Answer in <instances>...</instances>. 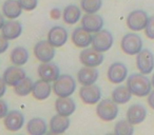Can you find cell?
Masks as SVG:
<instances>
[{"label":"cell","mask_w":154,"mask_h":135,"mask_svg":"<svg viewBox=\"0 0 154 135\" xmlns=\"http://www.w3.org/2000/svg\"><path fill=\"white\" fill-rule=\"evenodd\" d=\"M127 87L133 95L137 97H145L151 92L152 82L145 74L134 73L131 74L127 79Z\"/></svg>","instance_id":"obj_1"},{"label":"cell","mask_w":154,"mask_h":135,"mask_svg":"<svg viewBox=\"0 0 154 135\" xmlns=\"http://www.w3.org/2000/svg\"><path fill=\"white\" fill-rule=\"evenodd\" d=\"M76 89V82L71 75H60L54 81L53 90L58 97H69L74 93Z\"/></svg>","instance_id":"obj_2"},{"label":"cell","mask_w":154,"mask_h":135,"mask_svg":"<svg viewBox=\"0 0 154 135\" xmlns=\"http://www.w3.org/2000/svg\"><path fill=\"white\" fill-rule=\"evenodd\" d=\"M97 116L103 121H112L118 115L117 103L113 99H103L100 100L96 108Z\"/></svg>","instance_id":"obj_3"},{"label":"cell","mask_w":154,"mask_h":135,"mask_svg":"<svg viewBox=\"0 0 154 135\" xmlns=\"http://www.w3.org/2000/svg\"><path fill=\"white\" fill-rule=\"evenodd\" d=\"M120 47L124 53L127 55H137L143 50V40L139 37V35L135 33H129L126 34L122 39Z\"/></svg>","instance_id":"obj_4"},{"label":"cell","mask_w":154,"mask_h":135,"mask_svg":"<svg viewBox=\"0 0 154 135\" xmlns=\"http://www.w3.org/2000/svg\"><path fill=\"white\" fill-rule=\"evenodd\" d=\"M148 14L143 10H135L131 12L127 17V26L131 31L139 32L146 29L148 23Z\"/></svg>","instance_id":"obj_5"},{"label":"cell","mask_w":154,"mask_h":135,"mask_svg":"<svg viewBox=\"0 0 154 135\" xmlns=\"http://www.w3.org/2000/svg\"><path fill=\"white\" fill-rule=\"evenodd\" d=\"M114 39L112 34L107 30H100L95 33L92 39V47L95 50L101 52H107L112 48Z\"/></svg>","instance_id":"obj_6"},{"label":"cell","mask_w":154,"mask_h":135,"mask_svg":"<svg viewBox=\"0 0 154 135\" xmlns=\"http://www.w3.org/2000/svg\"><path fill=\"white\" fill-rule=\"evenodd\" d=\"M136 66L139 72L145 75L152 73L154 69V55L150 50L143 49L137 54Z\"/></svg>","instance_id":"obj_7"},{"label":"cell","mask_w":154,"mask_h":135,"mask_svg":"<svg viewBox=\"0 0 154 135\" xmlns=\"http://www.w3.org/2000/svg\"><path fill=\"white\" fill-rule=\"evenodd\" d=\"M103 53L97 50H95L94 48L89 49V48H85V50H82L79 54V60L84 66H98L103 62Z\"/></svg>","instance_id":"obj_8"},{"label":"cell","mask_w":154,"mask_h":135,"mask_svg":"<svg viewBox=\"0 0 154 135\" xmlns=\"http://www.w3.org/2000/svg\"><path fill=\"white\" fill-rule=\"evenodd\" d=\"M54 45L49 42V40H41L37 42L34 48L35 57L41 62H50L55 56Z\"/></svg>","instance_id":"obj_9"},{"label":"cell","mask_w":154,"mask_h":135,"mask_svg":"<svg viewBox=\"0 0 154 135\" xmlns=\"http://www.w3.org/2000/svg\"><path fill=\"white\" fill-rule=\"evenodd\" d=\"M79 96L82 100L87 105H95L101 98V91L96 84L82 86L79 90Z\"/></svg>","instance_id":"obj_10"},{"label":"cell","mask_w":154,"mask_h":135,"mask_svg":"<svg viewBox=\"0 0 154 135\" xmlns=\"http://www.w3.org/2000/svg\"><path fill=\"white\" fill-rule=\"evenodd\" d=\"M108 79L112 84H122L128 76V69L122 62H114L108 69Z\"/></svg>","instance_id":"obj_11"},{"label":"cell","mask_w":154,"mask_h":135,"mask_svg":"<svg viewBox=\"0 0 154 135\" xmlns=\"http://www.w3.org/2000/svg\"><path fill=\"white\" fill-rule=\"evenodd\" d=\"M38 75L41 79H45L49 82L55 81L60 76V71L57 64L50 62H42L38 66Z\"/></svg>","instance_id":"obj_12"},{"label":"cell","mask_w":154,"mask_h":135,"mask_svg":"<svg viewBox=\"0 0 154 135\" xmlns=\"http://www.w3.org/2000/svg\"><path fill=\"white\" fill-rule=\"evenodd\" d=\"M82 28L86 29L90 33H96L98 31L103 30V19L101 16L97 15L96 13H87L82 19Z\"/></svg>","instance_id":"obj_13"},{"label":"cell","mask_w":154,"mask_h":135,"mask_svg":"<svg viewBox=\"0 0 154 135\" xmlns=\"http://www.w3.org/2000/svg\"><path fill=\"white\" fill-rule=\"evenodd\" d=\"M24 77H26V72L19 66H10L3 73V80L8 86L11 87H15Z\"/></svg>","instance_id":"obj_14"},{"label":"cell","mask_w":154,"mask_h":135,"mask_svg":"<svg viewBox=\"0 0 154 135\" xmlns=\"http://www.w3.org/2000/svg\"><path fill=\"white\" fill-rule=\"evenodd\" d=\"M92 39L93 36L91 35V33L89 31H87L86 29L77 28L74 30L72 34V41L77 48H88L90 44H92Z\"/></svg>","instance_id":"obj_15"},{"label":"cell","mask_w":154,"mask_h":135,"mask_svg":"<svg viewBox=\"0 0 154 135\" xmlns=\"http://www.w3.org/2000/svg\"><path fill=\"white\" fill-rule=\"evenodd\" d=\"M98 71L96 70V68L93 66H86L78 71L77 74V78L79 84H82V86H90V84H94L98 79Z\"/></svg>","instance_id":"obj_16"},{"label":"cell","mask_w":154,"mask_h":135,"mask_svg":"<svg viewBox=\"0 0 154 135\" xmlns=\"http://www.w3.org/2000/svg\"><path fill=\"white\" fill-rule=\"evenodd\" d=\"M48 40L55 48H60L68 40V32L62 26H54L48 34Z\"/></svg>","instance_id":"obj_17"},{"label":"cell","mask_w":154,"mask_h":135,"mask_svg":"<svg viewBox=\"0 0 154 135\" xmlns=\"http://www.w3.org/2000/svg\"><path fill=\"white\" fill-rule=\"evenodd\" d=\"M147 117V110L143 105L135 103L127 110V119L133 124H138L143 122Z\"/></svg>","instance_id":"obj_18"},{"label":"cell","mask_w":154,"mask_h":135,"mask_svg":"<svg viewBox=\"0 0 154 135\" xmlns=\"http://www.w3.org/2000/svg\"><path fill=\"white\" fill-rule=\"evenodd\" d=\"M24 122V117L21 112L19 111H12L8 113V115L5 117V126L7 130L15 132L21 129Z\"/></svg>","instance_id":"obj_19"},{"label":"cell","mask_w":154,"mask_h":135,"mask_svg":"<svg viewBox=\"0 0 154 135\" xmlns=\"http://www.w3.org/2000/svg\"><path fill=\"white\" fill-rule=\"evenodd\" d=\"M76 105L74 100L69 97H59L55 103V110L57 114L63 116H70L75 112Z\"/></svg>","instance_id":"obj_20"},{"label":"cell","mask_w":154,"mask_h":135,"mask_svg":"<svg viewBox=\"0 0 154 135\" xmlns=\"http://www.w3.org/2000/svg\"><path fill=\"white\" fill-rule=\"evenodd\" d=\"M70 127V119L68 116L57 114L53 116L50 120V130L53 134H61L64 133Z\"/></svg>","instance_id":"obj_21"},{"label":"cell","mask_w":154,"mask_h":135,"mask_svg":"<svg viewBox=\"0 0 154 135\" xmlns=\"http://www.w3.org/2000/svg\"><path fill=\"white\" fill-rule=\"evenodd\" d=\"M32 94L34 98L38 99V100H45L51 94V84L45 79L37 80L33 84Z\"/></svg>","instance_id":"obj_22"},{"label":"cell","mask_w":154,"mask_h":135,"mask_svg":"<svg viewBox=\"0 0 154 135\" xmlns=\"http://www.w3.org/2000/svg\"><path fill=\"white\" fill-rule=\"evenodd\" d=\"M1 30H2V35L8 40H13L20 36L22 32V26L19 21L10 20V21L5 22Z\"/></svg>","instance_id":"obj_23"},{"label":"cell","mask_w":154,"mask_h":135,"mask_svg":"<svg viewBox=\"0 0 154 135\" xmlns=\"http://www.w3.org/2000/svg\"><path fill=\"white\" fill-rule=\"evenodd\" d=\"M2 11L5 16H7L8 18L15 19V18L20 16L22 12V8L20 5L19 1H17V0H7L3 3Z\"/></svg>","instance_id":"obj_24"},{"label":"cell","mask_w":154,"mask_h":135,"mask_svg":"<svg viewBox=\"0 0 154 135\" xmlns=\"http://www.w3.org/2000/svg\"><path fill=\"white\" fill-rule=\"evenodd\" d=\"M132 95L133 94L127 86H119L112 92V99L117 105H125L130 100Z\"/></svg>","instance_id":"obj_25"},{"label":"cell","mask_w":154,"mask_h":135,"mask_svg":"<svg viewBox=\"0 0 154 135\" xmlns=\"http://www.w3.org/2000/svg\"><path fill=\"white\" fill-rule=\"evenodd\" d=\"M28 132L33 135H42L47 132V124L43 119L39 117H35L29 121L28 126Z\"/></svg>","instance_id":"obj_26"},{"label":"cell","mask_w":154,"mask_h":135,"mask_svg":"<svg viewBox=\"0 0 154 135\" xmlns=\"http://www.w3.org/2000/svg\"><path fill=\"white\" fill-rule=\"evenodd\" d=\"M63 21L68 24H75L80 19L82 11L76 5H68L63 11Z\"/></svg>","instance_id":"obj_27"},{"label":"cell","mask_w":154,"mask_h":135,"mask_svg":"<svg viewBox=\"0 0 154 135\" xmlns=\"http://www.w3.org/2000/svg\"><path fill=\"white\" fill-rule=\"evenodd\" d=\"M29 59V54L24 48L18 47L12 51L11 53V61L15 66H23Z\"/></svg>","instance_id":"obj_28"},{"label":"cell","mask_w":154,"mask_h":135,"mask_svg":"<svg viewBox=\"0 0 154 135\" xmlns=\"http://www.w3.org/2000/svg\"><path fill=\"white\" fill-rule=\"evenodd\" d=\"M33 82L32 79L29 77H24L22 80H20L15 87H14V92L15 94L19 95V96H26L30 94L33 90Z\"/></svg>","instance_id":"obj_29"},{"label":"cell","mask_w":154,"mask_h":135,"mask_svg":"<svg viewBox=\"0 0 154 135\" xmlns=\"http://www.w3.org/2000/svg\"><path fill=\"white\" fill-rule=\"evenodd\" d=\"M134 124H131L128 119L119 120L115 124L114 133L117 135H131L134 133Z\"/></svg>","instance_id":"obj_30"},{"label":"cell","mask_w":154,"mask_h":135,"mask_svg":"<svg viewBox=\"0 0 154 135\" xmlns=\"http://www.w3.org/2000/svg\"><path fill=\"white\" fill-rule=\"evenodd\" d=\"M103 5V0H82L80 7L86 13H97Z\"/></svg>","instance_id":"obj_31"},{"label":"cell","mask_w":154,"mask_h":135,"mask_svg":"<svg viewBox=\"0 0 154 135\" xmlns=\"http://www.w3.org/2000/svg\"><path fill=\"white\" fill-rule=\"evenodd\" d=\"M145 34L148 38L154 39V16H151L148 19V23L145 29Z\"/></svg>","instance_id":"obj_32"},{"label":"cell","mask_w":154,"mask_h":135,"mask_svg":"<svg viewBox=\"0 0 154 135\" xmlns=\"http://www.w3.org/2000/svg\"><path fill=\"white\" fill-rule=\"evenodd\" d=\"M19 3L24 11H33L37 7V0H19Z\"/></svg>","instance_id":"obj_33"},{"label":"cell","mask_w":154,"mask_h":135,"mask_svg":"<svg viewBox=\"0 0 154 135\" xmlns=\"http://www.w3.org/2000/svg\"><path fill=\"white\" fill-rule=\"evenodd\" d=\"M9 48V41L3 35H0V54L5 53Z\"/></svg>","instance_id":"obj_34"},{"label":"cell","mask_w":154,"mask_h":135,"mask_svg":"<svg viewBox=\"0 0 154 135\" xmlns=\"http://www.w3.org/2000/svg\"><path fill=\"white\" fill-rule=\"evenodd\" d=\"M8 115V105L5 100L0 99V118H3Z\"/></svg>","instance_id":"obj_35"},{"label":"cell","mask_w":154,"mask_h":135,"mask_svg":"<svg viewBox=\"0 0 154 135\" xmlns=\"http://www.w3.org/2000/svg\"><path fill=\"white\" fill-rule=\"evenodd\" d=\"M50 15H51V17L53 18V19H59L60 16H61V13H60V11L58 9H53V10H51Z\"/></svg>","instance_id":"obj_36"},{"label":"cell","mask_w":154,"mask_h":135,"mask_svg":"<svg viewBox=\"0 0 154 135\" xmlns=\"http://www.w3.org/2000/svg\"><path fill=\"white\" fill-rule=\"evenodd\" d=\"M5 80H3V78H0V98L5 95Z\"/></svg>","instance_id":"obj_37"},{"label":"cell","mask_w":154,"mask_h":135,"mask_svg":"<svg viewBox=\"0 0 154 135\" xmlns=\"http://www.w3.org/2000/svg\"><path fill=\"white\" fill-rule=\"evenodd\" d=\"M148 103L152 109H154V91H151L148 95Z\"/></svg>","instance_id":"obj_38"},{"label":"cell","mask_w":154,"mask_h":135,"mask_svg":"<svg viewBox=\"0 0 154 135\" xmlns=\"http://www.w3.org/2000/svg\"><path fill=\"white\" fill-rule=\"evenodd\" d=\"M5 18H3V16L0 14V29H2L3 26H5Z\"/></svg>","instance_id":"obj_39"},{"label":"cell","mask_w":154,"mask_h":135,"mask_svg":"<svg viewBox=\"0 0 154 135\" xmlns=\"http://www.w3.org/2000/svg\"><path fill=\"white\" fill-rule=\"evenodd\" d=\"M151 82H152V86L154 87V75L152 76V80H151Z\"/></svg>","instance_id":"obj_40"}]
</instances>
